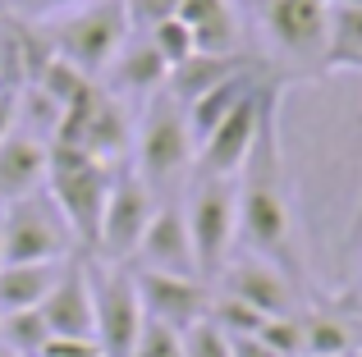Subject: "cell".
<instances>
[{
    "mask_svg": "<svg viewBox=\"0 0 362 357\" xmlns=\"http://www.w3.org/2000/svg\"><path fill=\"white\" fill-rule=\"evenodd\" d=\"M362 69V5H330V42L321 73Z\"/></svg>",
    "mask_w": 362,
    "mask_h": 357,
    "instance_id": "21",
    "label": "cell"
},
{
    "mask_svg": "<svg viewBox=\"0 0 362 357\" xmlns=\"http://www.w3.org/2000/svg\"><path fill=\"white\" fill-rule=\"evenodd\" d=\"M0 266H5V243H0Z\"/></svg>",
    "mask_w": 362,
    "mask_h": 357,
    "instance_id": "37",
    "label": "cell"
},
{
    "mask_svg": "<svg viewBox=\"0 0 362 357\" xmlns=\"http://www.w3.org/2000/svg\"><path fill=\"white\" fill-rule=\"evenodd\" d=\"M46 156L51 147L42 143L37 133H9L0 143V202H18V197H33L42 193L46 183Z\"/></svg>",
    "mask_w": 362,
    "mask_h": 357,
    "instance_id": "17",
    "label": "cell"
},
{
    "mask_svg": "<svg viewBox=\"0 0 362 357\" xmlns=\"http://www.w3.org/2000/svg\"><path fill=\"white\" fill-rule=\"evenodd\" d=\"M142 312L170 330H188L211 312V294L197 275H165V270H133Z\"/></svg>",
    "mask_w": 362,
    "mask_h": 357,
    "instance_id": "12",
    "label": "cell"
},
{
    "mask_svg": "<svg viewBox=\"0 0 362 357\" xmlns=\"http://www.w3.org/2000/svg\"><path fill=\"white\" fill-rule=\"evenodd\" d=\"M257 339L266 344L271 353L280 357H303V316H266L262 330H257Z\"/></svg>",
    "mask_w": 362,
    "mask_h": 357,
    "instance_id": "28",
    "label": "cell"
},
{
    "mask_svg": "<svg viewBox=\"0 0 362 357\" xmlns=\"http://www.w3.org/2000/svg\"><path fill=\"white\" fill-rule=\"evenodd\" d=\"M92 83H97V78H88V73H83V69H74L69 60H60V55H51V60H46V69L37 73V78L28 83V87H37V92H42V97L51 101V106L60 110V115H64V110H69L74 101H78L83 92L92 87Z\"/></svg>",
    "mask_w": 362,
    "mask_h": 357,
    "instance_id": "22",
    "label": "cell"
},
{
    "mask_svg": "<svg viewBox=\"0 0 362 357\" xmlns=\"http://www.w3.org/2000/svg\"><path fill=\"white\" fill-rule=\"evenodd\" d=\"M0 243H5V261H14V266H51V261H69V252H78L64 215L55 211L46 193L18 197L5 206Z\"/></svg>",
    "mask_w": 362,
    "mask_h": 357,
    "instance_id": "6",
    "label": "cell"
},
{
    "mask_svg": "<svg viewBox=\"0 0 362 357\" xmlns=\"http://www.w3.org/2000/svg\"><path fill=\"white\" fill-rule=\"evenodd\" d=\"M179 18L193 32V46L202 55H239L243 51V28L234 14V0H184Z\"/></svg>",
    "mask_w": 362,
    "mask_h": 357,
    "instance_id": "18",
    "label": "cell"
},
{
    "mask_svg": "<svg viewBox=\"0 0 362 357\" xmlns=\"http://www.w3.org/2000/svg\"><path fill=\"white\" fill-rule=\"evenodd\" d=\"M42 357H101L97 339H51L42 349Z\"/></svg>",
    "mask_w": 362,
    "mask_h": 357,
    "instance_id": "31",
    "label": "cell"
},
{
    "mask_svg": "<svg viewBox=\"0 0 362 357\" xmlns=\"http://www.w3.org/2000/svg\"><path fill=\"white\" fill-rule=\"evenodd\" d=\"M147 42L156 46V55L170 64V69H175V64H184L188 55L197 51V46H193V32L184 28V18H179V14L165 18V23H156V28H147Z\"/></svg>",
    "mask_w": 362,
    "mask_h": 357,
    "instance_id": "25",
    "label": "cell"
},
{
    "mask_svg": "<svg viewBox=\"0 0 362 357\" xmlns=\"http://www.w3.org/2000/svg\"><path fill=\"white\" fill-rule=\"evenodd\" d=\"M0 357H23V353H14V349H5V344H0Z\"/></svg>",
    "mask_w": 362,
    "mask_h": 357,
    "instance_id": "35",
    "label": "cell"
},
{
    "mask_svg": "<svg viewBox=\"0 0 362 357\" xmlns=\"http://www.w3.org/2000/svg\"><path fill=\"white\" fill-rule=\"evenodd\" d=\"M252 5H257V9H262V5H271V0H252Z\"/></svg>",
    "mask_w": 362,
    "mask_h": 357,
    "instance_id": "38",
    "label": "cell"
},
{
    "mask_svg": "<svg viewBox=\"0 0 362 357\" xmlns=\"http://www.w3.org/2000/svg\"><path fill=\"white\" fill-rule=\"evenodd\" d=\"M18 128V92H5L0 87V143Z\"/></svg>",
    "mask_w": 362,
    "mask_h": 357,
    "instance_id": "33",
    "label": "cell"
},
{
    "mask_svg": "<svg viewBox=\"0 0 362 357\" xmlns=\"http://www.w3.org/2000/svg\"><path fill=\"white\" fill-rule=\"evenodd\" d=\"M179 339H184V357H234V339L211 316H202V321L188 325V330H179Z\"/></svg>",
    "mask_w": 362,
    "mask_h": 357,
    "instance_id": "26",
    "label": "cell"
},
{
    "mask_svg": "<svg viewBox=\"0 0 362 357\" xmlns=\"http://www.w3.org/2000/svg\"><path fill=\"white\" fill-rule=\"evenodd\" d=\"M206 316H211V321L221 325L225 334H257V330H262V321H266L262 312H252V307L239 303L234 294H216V298H211V312H206Z\"/></svg>",
    "mask_w": 362,
    "mask_h": 357,
    "instance_id": "27",
    "label": "cell"
},
{
    "mask_svg": "<svg viewBox=\"0 0 362 357\" xmlns=\"http://www.w3.org/2000/svg\"><path fill=\"white\" fill-rule=\"evenodd\" d=\"M92 339H97L101 357H133V344L142 334V298H138V284H133V270L129 266H106V270H92Z\"/></svg>",
    "mask_w": 362,
    "mask_h": 357,
    "instance_id": "8",
    "label": "cell"
},
{
    "mask_svg": "<svg viewBox=\"0 0 362 357\" xmlns=\"http://www.w3.org/2000/svg\"><path fill=\"white\" fill-rule=\"evenodd\" d=\"M14 5H18V14H28V18H51V14H64V9L88 5V0H14Z\"/></svg>",
    "mask_w": 362,
    "mask_h": 357,
    "instance_id": "32",
    "label": "cell"
},
{
    "mask_svg": "<svg viewBox=\"0 0 362 357\" xmlns=\"http://www.w3.org/2000/svg\"><path fill=\"white\" fill-rule=\"evenodd\" d=\"M247 60H257V55H247V51H239V55H202V51H193L184 64L170 69L165 92L179 101V106H193L206 87H216V83L230 78V73H239Z\"/></svg>",
    "mask_w": 362,
    "mask_h": 357,
    "instance_id": "19",
    "label": "cell"
},
{
    "mask_svg": "<svg viewBox=\"0 0 362 357\" xmlns=\"http://www.w3.org/2000/svg\"><path fill=\"white\" fill-rule=\"evenodd\" d=\"M179 5H184V0H124V14H129L133 32H147V28H156V23H165V18H175Z\"/></svg>",
    "mask_w": 362,
    "mask_h": 357,
    "instance_id": "30",
    "label": "cell"
},
{
    "mask_svg": "<svg viewBox=\"0 0 362 357\" xmlns=\"http://www.w3.org/2000/svg\"><path fill=\"white\" fill-rule=\"evenodd\" d=\"M330 5H362V0H330Z\"/></svg>",
    "mask_w": 362,
    "mask_h": 357,
    "instance_id": "36",
    "label": "cell"
},
{
    "mask_svg": "<svg viewBox=\"0 0 362 357\" xmlns=\"http://www.w3.org/2000/svg\"><path fill=\"white\" fill-rule=\"evenodd\" d=\"M225 275V289L221 294H234L239 303H247L252 312L262 316H293V279L284 275L280 266H271V261L262 257H230V266L221 270Z\"/></svg>",
    "mask_w": 362,
    "mask_h": 357,
    "instance_id": "15",
    "label": "cell"
},
{
    "mask_svg": "<svg viewBox=\"0 0 362 357\" xmlns=\"http://www.w3.org/2000/svg\"><path fill=\"white\" fill-rule=\"evenodd\" d=\"M234 188H239L243 248H252V257L280 266L293 284H303L298 229H293V202H289V183H284V152H280V101H271V110H266L262 133H257Z\"/></svg>",
    "mask_w": 362,
    "mask_h": 357,
    "instance_id": "1",
    "label": "cell"
},
{
    "mask_svg": "<svg viewBox=\"0 0 362 357\" xmlns=\"http://www.w3.org/2000/svg\"><path fill=\"white\" fill-rule=\"evenodd\" d=\"M60 266L64 261H51V266H14V261H5L0 266V316L42 307L51 284H55V275H60Z\"/></svg>",
    "mask_w": 362,
    "mask_h": 357,
    "instance_id": "20",
    "label": "cell"
},
{
    "mask_svg": "<svg viewBox=\"0 0 362 357\" xmlns=\"http://www.w3.org/2000/svg\"><path fill=\"white\" fill-rule=\"evenodd\" d=\"M230 339H234V357H280V353L266 349L257 334H230Z\"/></svg>",
    "mask_w": 362,
    "mask_h": 357,
    "instance_id": "34",
    "label": "cell"
},
{
    "mask_svg": "<svg viewBox=\"0 0 362 357\" xmlns=\"http://www.w3.org/2000/svg\"><path fill=\"white\" fill-rule=\"evenodd\" d=\"M106 69H110V92H115L119 101L124 97L129 101H147V97H156V92L165 87V78H170V64L156 55V46L147 42V32L129 37Z\"/></svg>",
    "mask_w": 362,
    "mask_h": 357,
    "instance_id": "16",
    "label": "cell"
},
{
    "mask_svg": "<svg viewBox=\"0 0 362 357\" xmlns=\"http://www.w3.org/2000/svg\"><path fill=\"white\" fill-rule=\"evenodd\" d=\"M188 238H193V257H197V275H221L230 266V252L239 243V188L234 178L221 174H197L188 188Z\"/></svg>",
    "mask_w": 362,
    "mask_h": 357,
    "instance_id": "4",
    "label": "cell"
},
{
    "mask_svg": "<svg viewBox=\"0 0 362 357\" xmlns=\"http://www.w3.org/2000/svg\"><path fill=\"white\" fill-rule=\"evenodd\" d=\"M151 215H156V193L147 188L133 165L115 170L110 178V193H106V211H101V234H97V252L92 257H106L110 266H124L133 261L142 234H147Z\"/></svg>",
    "mask_w": 362,
    "mask_h": 357,
    "instance_id": "9",
    "label": "cell"
},
{
    "mask_svg": "<svg viewBox=\"0 0 362 357\" xmlns=\"http://www.w3.org/2000/svg\"><path fill=\"white\" fill-rule=\"evenodd\" d=\"M133 170L147 178L151 193L179 183L188 170H193V156H197V143L188 133V115L165 87L156 97L142 101V124L133 133Z\"/></svg>",
    "mask_w": 362,
    "mask_h": 357,
    "instance_id": "3",
    "label": "cell"
},
{
    "mask_svg": "<svg viewBox=\"0 0 362 357\" xmlns=\"http://www.w3.org/2000/svg\"><path fill=\"white\" fill-rule=\"evenodd\" d=\"M303 357H354V325L339 316H303Z\"/></svg>",
    "mask_w": 362,
    "mask_h": 357,
    "instance_id": "23",
    "label": "cell"
},
{
    "mask_svg": "<svg viewBox=\"0 0 362 357\" xmlns=\"http://www.w3.org/2000/svg\"><path fill=\"white\" fill-rule=\"evenodd\" d=\"M133 357H184V339H179V330H170V325L147 316L138 344H133Z\"/></svg>",
    "mask_w": 362,
    "mask_h": 357,
    "instance_id": "29",
    "label": "cell"
},
{
    "mask_svg": "<svg viewBox=\"0 0 362 357\" xmlns=\"http://www.w3.org/2000/svg\"><path fill=\"white\" fill-rule=\"evenodd\" d=\"M262 23L289 60L308 64V69L326 64L330 0H271V5H262Z\"/></svg>",
    "mask_w": 362,
    "mask_h": 357,
    "instance_id": "11",
    "label": "cell"
},
{
    "mask_svg": "<svg viewBox=\"0 0 362 357\" xmlns=\"http://www.w3.org/2000/svg\"><path fill=\"white\" fill-rule=\"evenodd\" d=\"M0 344L23 357H42V349L51 344V330H46L42 307H28V312H5L0 316Z\"/></svg>",
    "mask_w": 362,
    "mask_h": 357,
    "instance_id": "24",
    "label": "cell"
},
{
    "mask_svg": "<svg viewBox=\"0 0 362 357\" xmlns=\"http://www.w3.org/2000/svg\"><path fill=\"white\" fill-rule=\"evenodd\" d=\"M284 92V78L275 73L271 83H266L257 97H247L234 115H225L221 124L211 128V133L197 143V156H193V170L197 174H221V178H239L247 152H252L257 133H262V119L266 110H271V101H280Z\"/></svg>",
    "mask_w": 362,
    "mask_h": 357,
    "instance_id": "10",
    "label": "cell"
},
{
    "mask_svg": "<svg viewBox=\"0 0 362 357\" xmlns=\"http://www.w3.org/2000/svg\"><path fill=\"white\" fill-rule=\"evenodd\" d=\"M46 330L51 339H92L97 321H92V275H88V257H69L55 275L51 294L42 303Z\"/></svg>",
    "mask_w": 362,
    "mask_h": 357,
    "instance_id": "13",
    "label": "cell"
},
{
    "mask_svg": "<svg viewBox=\"0 0 362 357\" xmlns=\"http://www.w3.org/2000/svg\"><path fill=\"white\" fill-rule=\"evenodd\" d=\"M138 270H165V275H197V257H193V238H188V220L184 206L160 202L151 215L147 234H142L138 252H133ZM202 279V275H197Z\"/></svg>",
    "mask_w": 362,
    "mask_h": 357,
    "instance_id": "14",
    "label": "cell"
},
{
    "mask_svg": "<svg viewBox=\"0 0 362 357\" xmlns=\"http://www.w3.org/2000/svg\"><path fill=\"white\" fill-rule=\"evenodd\" d=\"M110 161L83 152V147L55 143L46 156V183L42 193L55 202V211L64 215L78 252H97V234H101V211H106V193H110Z\"/></svg>",
    "mask_w": 362,
    "mask_h": 357,
    "instance_id": "2",
    "label": "cell"
},
{
    "mask_svg": "<svg viewBox=\"0 0 362 357\" xmlns=\"http://www.w3.org/2000/svg\"><path fill=\"white\" fill-rule=\"evenodd\" d=\"M55 143H69V147H83V152L101 156V161H115V156H124L133 147V115L110 87L92 83L60 115Z\"/></svg>",
    "mask_w": 362,
    "mask_h": 357,
    "instance_id": "7",
    "label": "cell"
},
{
    "mask_svg": "<svg viewBox=\"0 0 362 357\" xmlns=\"http://www.w3.org/2000/svg\"><path fill=\"white\" fill-rule=\"evenodd\" d=\"M46 37H51L60 60H69L74 69L97 78V73L115 60L119 46L133 37V23H129V14H124V0H88V5L69 9Z\"/></svg>",
    "mask_w": 362,
    "mask_h": 357,
    "instance_id": "5",
    "label": "cell"
}]
</instances>
